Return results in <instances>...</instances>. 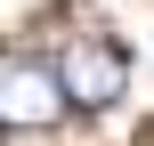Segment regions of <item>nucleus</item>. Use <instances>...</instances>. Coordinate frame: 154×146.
Returning a JSON list of instances; mask_svg holds the SVG:
<instances>
[{"mask_svg": "<svg viewBox=\"0 0 154 146\" xmlns=\"http://www.w3.org/2000/svg\"><path fill=\"white\" fill-rule=\"evenodd\" d=\"M65 106H73V98H65L57 65H41L32 49H16V57L0 65V114H8V130H49Z\"/></svg>", "mask_w": 154, "mask_h": 146, "instance_id": "f03ea898", "label": "nucleus"}, {"mask_svg": "<svg viewBox=\"0 0 154 146\" xmlns=\"http://www.w3.org/2000/svg\"><path fill=\"white\" fill-rule=\"evenodd\" d=\"M57 81H65V98L73 106H114L122 89H130V49L114 41V33H73L65 49H57Z\"/></svg>", "mask_w": 154, "mask_h": 146, "instance_id": "f257e3e1", "label": "nucleus"}]
</instances>
